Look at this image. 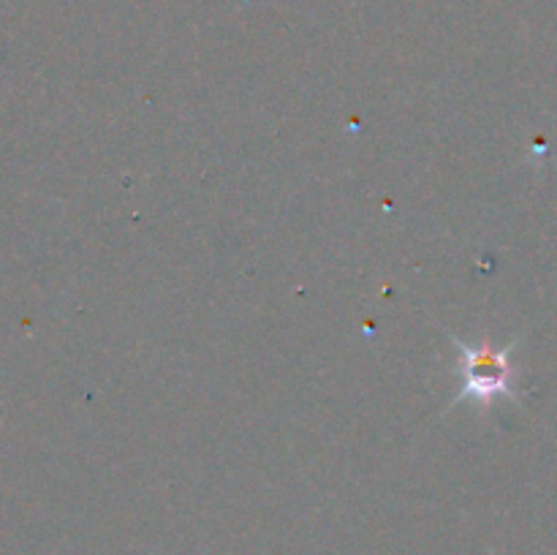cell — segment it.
<instances>
[{
  "label": "cell",
  "instance_id": "1",
  "mask_svg": "<svg viewBox=\"0 0 557 555\" xmlns=\"http://www.w3.org/2000/svg\"><path fill=\"white\" fill-rule=\"evenodd\" d=\"M451 343L462 357V390L455 403L471 400L482 406V411H487L495 397H517V370L511 365V351L517 348V343L495 346L490 337L479 343H466L455 335H451Z\"/></svg>",
  "mask_w": 557,
  "mask_h": 555
}]
</instances>
